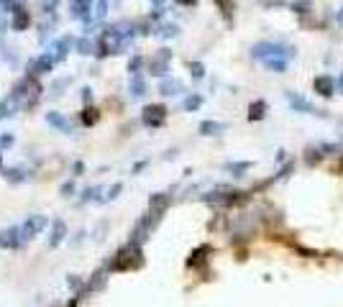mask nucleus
<instances>
[{"label": "nucleus", "instance_id": "3", "mask_svg": "<svg viewBox=\"0 0 343 307\" xmlns=\"http://www.w3.org/2000/svg\"><path fill=\"white\" fill-rule=\"evenodd\" d=\"M287 100H289V105L295 108V110H300V113H310V115H323V110H318V108H313L308 100H302L297 92H287Z\"/></svg>", "mask_w": 343, "mask_h": 307}, {"label": "nucleus", "instance_id": "5", "mask_svg": "<svg viewBox=\"0 0 343 307\" xmlns=\"http://www.w3.org/2000/svg\"><path fill=\"white\" fill-rule=\"evenodd\" d=\"M264 67L272 72H284L287 69V59H264Z\"/></svg>", "mask_w": 343, "mask_h": 307}, {"label": "nucleus", "instance_id": "7", "mask_svg": "<svg viewBox=\"0 0 343 307\" xmlns=\"http://www.w3.org/2000/svg\"><path fill=\"white\" fill-rule=\"evenodd\" d=\"M225 169H228V172H236V177H243V172H249L251 164H249V162H241V164H225Z\"/></svg>", "mask_w": 343, "mask_h": 307}, {"label": "nucleus", "instance_id": "6", "mask_svg": "<svg viewBox=\"0 0 343 307\" xmlns=\"http://www.w3.org/2000/svg\"><path fill=\"white\" fill-rule=\"evenodd\" d=\"M223 128H225L223 123H213V121H205V123L200 126V131H203L205 136H215V133H218V131H223Z\"/></svg>", "mask_w": 343, "mask_h": 307}, {"label": "nucleus", "instance_id": "2", "mask_svg": "<svg viewBox=\"0 0 343 307\" xmlns=\"http://www.w3.org/2000/svg\"><path fill=\"white\" fill-rule=\"evenodd\" d=\"M313 87H315L318 95L330 97L335 92V80H333V77H328V74H320V77H315V80H313Z\"/></svg>", "mask_w": 343, "mask_h": 307}, {"label": "nucleus", "instance_id": "1", "mask_svg": "<svg viewBox=\"0 0 343 307\" xmlns=\"http://www.w3.org/2000/svg\"><path fill=\"white\" fill-rule=\"evenodd\" d=\"M254 57L256 59H289L292 57V49L282 46V44H272V41H261L254 46Z\"/></svg>", "mask_w": 343, "mask_h": 307}, {"label": "nucleus", "instance_id": "4", "mask_svg": "<svg viewBox=\"0 0 343 307\" xmlns=\"http://www.w3.org/2000/svg\"><path fill=\"white\" fill-rule=\"evenodd\" d=\"M264 113H266V103H264V100L251 103V108H249V121H261Z\"/></svg>", "mask_w": 343, "mask_h": 307}, {"label": "nucleus", "instance_id": "8", "mask_svg": "<svg viewBox=\"0 0 343 307\" xmlns=\"http://www.w3.org/2000/svg\"><path fill=\"white\" fill-rule=\"evenodd\" d=\"M335 87H340V92H343V74H340L338 80H335Z\"/></svg>", "mask_w": 343, "mask_h": 307}]
</instances>
